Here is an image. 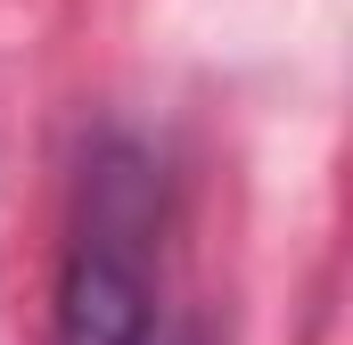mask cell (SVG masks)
I'll return each instance as SVG.
<instances>
[{"mask_svg": "<svg viewBox=\"0 0 353 345\" xmlns=\"http://www.w3.org/2000/svg\"><path fill=\"white\" fill-rule=\"evenodd\" d=\"M148 337H157V165L132 140H99L83 157L58 263V345Z\"/></svg>", "mask_w": 353, "mask_h": 345, "instance_id": "cell-1", "label": "cell"}, {"mask_svg": "<svg viewBox=\"0 0 353 345\" xmlns=\"http://www.w3.org/2000/svg\"><path fill=\"white\" fill-rule=\"evenodd\" d=\"M148 345H205V329H165V337H148Z\"/></svg>", "mask_w": 353, "mask_h": 345, "instance_id": "cell-2", "label": "cell"}]
</instances>
